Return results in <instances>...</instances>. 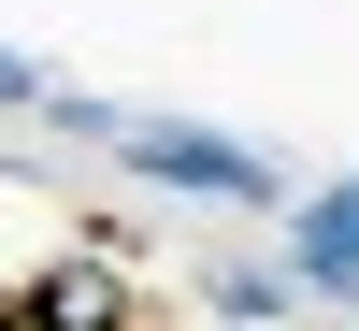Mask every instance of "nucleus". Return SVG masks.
<instances>
[{
	"mask_svg": "<svg viewBox=\"0 0 359 331\" xmlns=\"http://www.w3.org/2000/svg\"><path fill=\"white\" fill-rule=\"evenodd\" d=\"M201 303H216V331H273V317H302V274L287 259H216Z\"/></svg>",
	"mask_w": 359,
	"mask_h": 331,
	"instance_id": "nucleus-4",
	"label": "nucleus"
},
{
	"mask_svg": "<svg viewBox=\"0 0 359 331\" xmlns=\"http://www.w3.org/2000/svg\"><path fill=\"white\" fill-rule=\"evenodd\" d=\"M29 101H43V58H15V44H0V115H29Z\"/></svg>",
	"mask_w": 359,
	"mask_h": 331,
	"instance_id": "nucleus-6",
	"label": "nucleus"
},
{
	"mask_svg": "<svg viewBox=\"0 0 359 331\" xmlns=\"http://www.w3.org/2000/svg\"><path fill=\"white\" fill-rule=\"evenodd\" d=\"M287 274H302V303H359V173L287 202Z\"/></svg>",
	"mask_w": 359,
	"mask_h": 331,
	"instance_id": "nucleus-3",
	"label": "nucleus"
},
{
	"mask_svg": "<svg viewBox=\"0 0 359 331\" xmlns=\"http://www.w3.org/2000/svg\"><path fill=\"white\" fill-rule=\"evenodd\" d=\"M29 115H43V130H72V144H115V130H130L115 101H86V86H57V72H43V101H29Z\"/></svg>",
	"mask_w": 359,
	"mask_h": 331,
	"instance_id": "nucleus-5",
	"label": "nucleus"
},
{
	"mask_svg": "<svg viewBox=\"0 0 359 331\" xmlns=\"http://www.w3.org/2000/svg\"><path fill=\"white\" fill-rule=\"evenodd\" d=\"M0 317H15V288H0Z\"/></svg>",
	"mask_w": 359,
	"mask_h": 331,
	"instance_id": "nucleus-7",
	"label": "nucleus"
},
{
	"mask_svg": "<svg viewBox=\"0 0 359 331\" xmlns=\"http://www.w3.org/2000/svg\"><path fill=\"white\" fill-rule=\"evenodd\" d=\"M15 317L29 331H144V288H130L115 245H72V259H43V274L15 288Z\"/></svg>",
	"mask_w": 359,
	"mask_h": 331,
	"instance_id": "nucleus-2",
	"label": "nucleus"
},
{
	"mask_svg": "<svg viewBox=\"0 0 359 331\" xmlns=\"http://www.w3.org/2000/svg\"><path fill=\"white\" fill-rule=\"evenodd\" d=\"M115 159H130L144 188H172V202H245V216H273V202H287V173L259 159V144L187 130V115H130V130H115Z\"/></svg>",
	"mask_w": 359,
	"mask_h": 331,
	"instance_id": "nucleus-1",
	"label": "nucleus"
}]
</instances>
